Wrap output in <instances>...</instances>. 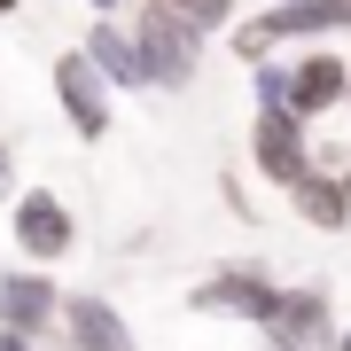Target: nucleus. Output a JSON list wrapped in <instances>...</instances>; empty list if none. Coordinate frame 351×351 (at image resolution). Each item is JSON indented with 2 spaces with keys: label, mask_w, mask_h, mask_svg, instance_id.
I'll return each instance as SVG.
<instances>
[{
  "label": "nucleus",
  "mask_w": 351,
  "mask_h": 351,
  "mask_svg": "<svg viewBox=\"0 0 351 351\" xmlns=\"http://www.w3.org/2000/svg\"><path fill=\"white\" fill-rule=\"evenodd\" d=\"M149 8H195V0H149Z\"/></svg>",
  "instance_id": "obj_17"
},
{
  "label": "nucleus",
  "mask_w": 351,
  "mask_h": 351,
  "mask_svg": "<svg viewBox=\"0 0 351 351\" xmlns=\"http://www.w3.org/2000/svg\"><path fill=\"white\" fill-rule=\"evenodd\" d=\"M16 195H24V188H16V149L0 141V203H16Z\"/></svg>",
  "instance_id": "obj_14"
},
{
  "label": "nucleus",
  "mask_w": 351,
  "mask_h": 351,
  "mask_svg": "<svg viewBox=\"0 0 351 351\" xmlns=\"http://www.w3.org/2000/svg\"><path fill=\"white\" fill-rule=\"evenodd\" d=\"M336 351H351V320H343V336H336Z\"/></svg>",
  "instance_id": "obj_18"
},
{
  "label": "nucleus",
  "mask_w": 351,
  "mask_h": 351,
  "mask_svg": "<svg viewBox=\"0 0 351 351\" xmlns=\"http://www.w3.org/2000/svg\"><path fill=\"white\" fill-rule=\"evenodd\" d=\"M289 203H297V219L320 226V234H343L351 226V180L343 172H304L297 188H289Z\"/></svg>",
  "instance_id": "obj_11"
},
{
  "label": "nucleus",
  "mask_w": 351,
  "mask_h": 351,
  "mask_svg": "<svg viewBox=\"0 0 351 351\" xmlns=\"http://www.w3.org/2000/svg\"><path fill=\"white\" fill-rule=\"evenodd\" d=\"M336 336H343V320H336V289L328 281H297L281 297L274 328H265V343H281V351H336Z\"/></svg>",
  "instance_id": "obj_8"
},
{
  "label": "nucleus",
  "mask_w": 351,
  "mask_h": 351,
  "mask_svg": "<svg viewBox=\"0 0 351 351\" xmlns=\"http://www.w3.org/2000/svg\"><path fill=\"white\" fill-rule=\"evenodd\" d=\"M78 55L110 78V94H141V86H149V63H141V39H133L125 16H94L86 39H78Z\"/></svg>",
  "instance_id": "obj_10"
},
{
  "label": "nucleus",
  "mask_w": 351,
  "mask_h": 351,
  "mask_svg": "<svg viewBox=\"0 0 351 351\" xmlns=\"http://www.w3.org/2000/svg\"><path fill=\"white\" fill-rule=\"evenodd\" d=\"M86 8H94V16H125V0H86Z\"/></svg>",
  "instance_id": "obj_16"
},
{
  "label": "nucleus",
  "mask_w": 351,
  "mask_h": 351,
  "mask_svg": "<svg viewBox=\"0 0 351 351\" xmlns=\"http://www.w3.org/2000/svg\"><path fill=\"white\" fill-rule=\"evenodd\" d=\"M258 351H281V343H265V336H258Z\"/></svg>",
  "instance_id": "obj_20"
},
{
  "label": "nucleus",
  "mask_w": 351,
  "mask_h": 351,
  "mask_svg": "<svg viewBox=\"0 0 351 351\" xmlns=\"http://www.w3.org/2000/svg\"><path fill=\"white\" fill-rule=\"evenodd\" d=\"M289 71H297V86H289V117H304V125L343 117V101H351V55H343V47H304V55H289Z\"/></svg>",
  "instance_id": "obj_6"
},
{
  "label": "nucleus",
  "mask_w": 351,
  "mask_h": 351,
  "mask_svg": "<svg viewBox=\"0 0 351 351\" xmlns=\"http://www.w3.org/2000/svg\"><path fill=\"white\" fill-rule=\"evenodd\" d=\"M289 86H297L289 55H265V63L250 71V101H258V110H289Z\"/></svg>",
  "instance_id": "obj_12"
},
{
  "label": "nucleus",
  "mask_w": 351,
  "mask_h": 351,
  "mask_svg": "<svg viewBox=\"0 0 351 351\" xmlns=\"http://www.w3.org/2000/svg\"><path fill=\"white\" fill-rule=\"evenodd\" d=\"M8 242L24 250V265L47 274V265H63V258L78 250V211H71L55 188H24V195L8 203Z\"/></svg>",
  "instance_id": "obj_3"
},
{
  "label": "nucleus",
  "mask_w": 351,
  "mask_h": 351,
  "mask_svg": "<svg viewBox=\"0 0 351 351\" xmlns=\"http://www.w3.org/2000/svg\"><path fill=\"white\" fill-rule=\"evenodd\" d=\"M188 24H195L203 39H211V32L226 39V32H234V24H242V0H195V8H188Z\"/></svg>",
  "instance_id": "obj_13"
},
{
  "label": "nucleus",
  "mask_w": 351,
  "mask_h": 351,
  "mask_svg": "<svg viewBox=\"0 0 351 351\" xmlns=\"http://www.w3.org/2000/svg\"><path fill=\"white\" fill-rule=\"evenodd\" d=\"M63 297L71 289L39 265H0V328L8 336H32V343L63 336Z\"/></svg>",
  "instance_id": "obj_4"
},
{
  "label": "nucleus",
  "mask_w": 351,
  "mask_h": 351,
  "mask_svg": "<svg viewBox=\"0 0 351 351\" xmlns=\"http://www.w3.org/2000/svg\"><path fill=\"white\" fill-rule=\"evenodd\" d=\"M55 101H63V125L78 141H110L117 133V94H110V78H101L78 47L55 55Z\"/></svg>",
  "instance_id": "obj_5"
},
{
  "label": "nucleus",
  "mask_w": 351,
  "mask_h": 351,
  "mask_svg": "<svg viewBox=\"0 0 351 351\" xmlns=\"http://www.w3.org/2000/svg\"><path fill=\"white\" fill-rule=\"evenodd\" d=\"M63 351H141V336L101 289H71L63 297Z\"/></svg>",
  "instance_id": "obj_9"
},
{
  "label": "nucleus",
  "mask_w": 351,
  "mask_h": 351,
  "mask_svg": "<svg viewBox=\"0 0 351 351\" xmlns=\"http://www.w3.org/2000/svg\"><path fill=\"white\" fill-rule=\"evenodd\" d=\"M343 8H351V0H343Z\"/></svg>",
  "instance_id": "obj_22"
},
{
  "label": "nucleus",
  "mask_w": 351,
  "mask_h": 351,
  "mask_svg": "<svg viewBox=\"0 0 351 351\" xmlns=\"http://www.w3.org/2000/svg\"><path fill=\"white\" fill-rule=\"evenodd\" d=\"M343 117H351V101H343Z\"/></svg>",
  "instance_id": "obj_21"
},
{
  "label": "nucleus",
  "mask_w": 351,
  "mask_h": 351,
  "mask_svg": "<svg viewBox=\"0 0 351 351\" xmlns=\"http://www.w3.org/2000/svg\"><path fill=\"white\" fill-rule=\"evenodd\" d=\"M133 39H141V63H149L156 94H188L203 71V32L188 24V8H149L133 0Z\"/></svg>",
  "instance_id": "obj_1"
},
{
  "label": "nucleus",
  "mask_w": 351,
  "mask_h": 351,
  "mask_svg": "<svg viewBox=\"0 0 351 351\" xmlns=\"http://www.w3.org/2000/svg\"><path fill=\"white\" fill-rule=\"evenodd\" d=\"M0 351H39L32 336H8V328H0Z\"/></svg>",
  "instance_id": "obj_15"
},
{
  "label": "nucleus",
  "mask_w": 351,
  "mask_h": 351,
  "mask_svg": "<svg viewBox=\"0 0 351 351\" xmlns=\"http://www.w3.org/2000/svg\"><path fill=\"white\" fill-rule=\"evenodd\" d=\"M281 297L289 289L265 274L258 258H234V265H211V274H203L195 289H188V304L195 313H219V320H242V328H274V313H281Z\"/></svg>",
  "instance_id": "obj_2"
},
{
  "label": "nucleus",
  "mask_w": 351,
  "mask_h": 351,
  "mask_svg": "<svg viewBox=\"0 0 351 351\" xmlns=\"http://www.w3.org/2000/svg\"><path fill=\"white\" fill-rule=\"evenodd\" d=\"M250 164L274 188H297L313 172V125L289 117V110H250Z\"/></svg>",
  "instance_id": "obj_7"
},
{
  "label": "nucleus",
  "mask_w": 351,
  "mask_h": 351,
  "mask_svg": "<svg viewBox=\"0 0 351 351\" xmlns=\"http://www.w3.org/2000/svg\"><path fill=\"white\" fill-rule=\"evenodd\" d=\"M0 16H16V0H0Z\"/></svg>",
  "instance_id": "obj_19"
}]
</instances>
